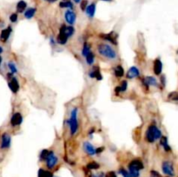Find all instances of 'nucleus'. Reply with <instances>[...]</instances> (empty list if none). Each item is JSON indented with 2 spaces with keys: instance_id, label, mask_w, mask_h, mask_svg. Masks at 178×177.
I'll use <instances>...</instances> for the list:
<instances>
[{
  "instance_id": "nucleus-1",
  "label": "nucleus",
  "mask_w": 178,
  "mask_h": 177,
  "mask_svg": "<svg viewBox=\"0 0 178 177\" xmlns=\"http://www.w3.org/2000/svg\"><path fill=\"white\" fill-rule=\"evenodd\" d=\"M98 51L101 56L106 57L108 59L113 60V59L116 58V52L115 51V50L109 44H99L98 47Z\"/></svg>"
},
{
  "instance_id": "nucleus-2",
  "label": "nucleus",
  "mask_w": 178,
  "mask_h": 177,
  "mask_svg": "<svg viewBox=\"0 0 178 177\" xmlns=\"http://www.w3.org/2000/svg\"><path fill=\"white\" fill-rule=\"evenodd\" d=\"M162 136L161 130L156 125H150L146 132V140L149 142H154L155 141L160 139Z\"/></svg>"
},
{
  "instance_id": "nucleus-3",
  "label": "nucleus",
  "mask_w": 178,
  "mask_h": 177,
  "mask_svg": "<svg viewBox=\"0 0 178 177\" xmlns=\"http://www.w3.org/2000/svg\"><path fill=\"white\" fill-rule=\"evenodd\" d=\"M67 123L69 124L71 128V135H74L77 129H78V121H77V109L74 108L72 109L71 112V118L67 121Z\"/></svg>"
},
{
  "instance_id": "nucleus-4",
  "label": "nucleus",
  "mask_w": 178,
  "mask_h": 177,
  "mask_svg": "<svg viewBox=\"0 0 178 177\" xmlns=\"http://www.w3.org/2000/svg\"><path fill=\"white\" fill-rule=\"evenodd\" d=\"M162 172L169 176L170 177H173L175 176V170H174V167H173V164L168 161H165L162 162Z\"/></svg>"
},
{
  "instance_id": "nucleus-5",
  "label": "nucleus",
  "mask_w": 178,
  "mask_h": 177,
  "mask_svg": "<svg viewBox=\"0 0 178 177\" xmlns=\"http://www.w3.org/2000/svg\"><path fill=\"white\" fill-rule=\"evenodd\" d=\"M45 161H46V164H47V167L48 168H53L57 165V163L58 161V159L55 155L53 151H49V155H48V156H47V158H46Z\"/></svg>"
},
{
  "instance_id": "nucleus-6",
  "label": "nucleus",
  "mask_w": 178,
  "mask_h": 177,
  "mask_svg": "<svg viewBox=\"0 0 178 177\" xmlns=\"http://www.w3.org/2000/svg\"><path fill=\"white\" fill-rule=\"evenodd\" d=\"M128 168H131V169H135V170H137V171H140V170L143 169L144 166H143V163H142L140 160L136 159L131 161L130 162Z\"/></svg>"
},
{
  "instance_id": "nucleus-7",
  "label": "nucleus",
  "mask_w": 178,
  "mask_h": 177,
  "mask_svg": "<svg viewBox=\"0 0 178 177\" xmlns=\"http://www.w3.org/2000/svg\"><path fill=\"white\" fill-rule=\"evenodd\" d=\"M142 83L148 88L149 86H154V87H157L158 83L155 77H146L142 79Z\"/></svg>"
},
{
  "instance_id": "nucleus-8",
  "label": "nucleus",
  "mask_w": 178,
  "mask_h": 177,
  "mask_svg": "<svg viewBox=\"0 0 178 177\" xmlns=\"http://www.w3.org/2000/svg\"><path fill=\"white\" fill-rule=\"evenodd\" d=\"M76 14L72 11L68 10L65 13H64V18L66 20V22L70 25H74L75 22H76Z\"/></svg>"
},
{
  "instance_id": "nucleus-9",
  "label": "nucleus",
  "mask_w": 178,
  "mask_h": 177,
  "mask_svg": "<svg viewBox=\"0 0 178 177\" xmlns=\"http://www.w3.org/2000/svg\"><path fill=\"white\" fill-rule=\"evenodd\" d=\"M23 123V116L20 113H15L12 115L11 119H10V124L15 127V126H18Z\"/></svg>"
},
{
  "instance_id": "nucleus-10",
  "label": "nucleus",
  "mask_w": 178,
  "mask_h": 177,
  "mask_svg": "<svg viewBox=\"0 0 178 177\" xmlns=\"http://www.w3.org/2000/svg\"><path fill=\"white\" fill-rule=\"evenodd\" d=\"M11 138L7 133L3 134L2 135V143H1V148L2 149H7L10 146Z\"/></svg>"
},
{
  "instance_id": "nucleus-11",
  "label": "nucleus",
  "mask_w": 178,
  "mask_h": 177,
  "mask_svg": "<svg viewBox=\"0 0 178 177\" xmlns=\"http://www.w3.org/2000/svg\"><path fill=\"white\" fill-rule=\"evenodd\" d=\"M11 31H12V29H11V27L10 26L6 28V29H4V30H3L1 31V35H0V39H1V41L4 42V43L7 42V40L9 39L10 36Z\"/></svg>"
},
{
  "instance_id": "nucleus-12",
  "label": "nucleus",
  "mask_w": 178,
  "mask_h": 177,
  "mask_svg": "<svg viewBox=\"0 0 178 177\" xmlns=\"http://www.w3.org/2000/svg\"><path fill=\"white\" fill-rule=\"evenodd\" d=\"M83 150L85 151L86 154H88L89 155H96V149L93 147L92 144H90V143L88 142L83 143Z\"/></svg>"
},
{
  "instance_id": "nucleus-13",
  "label": "nucleus",
  "mask_w": 178,
  "mask_h": 177,
  "mask_svg": "<svg viewBox=\"0 0 178 177\" xmlns=\"http://www.w3.org/2000/svg\"><path fill=\"white\" fill-rule=\"evenodd\" d=\"M140 75V72H139V70L136 68V67H131L128 72H127V77L130 78V79H133L135 77H138Z\"/></svg>"
},
{
  "instance_id": "nucleus-14",
  "label": "nucleus",
  "mask_w": 178,
  "mask_h": 177,
  "mask_svg": "<svg viewBox=\"0 0 178 177\" xmlns=\"http://www.w3.org/2000/svg\"><path fill=\"white\" fill-rule=\"evenodd\" d=\"M8 85H9L10 90H11L13 93H17L18 91V89H19V84H18V79H17L16 77H12V78L10 79V81L9 82Z\"/></svg>"
},
{
  "instance_id": "nucleus-15",
  "label": "nucleus",
  "mask_w": 178,
  "mask_h": 177,
  "mask_svg": "<svg viewBox=\"0 0 178 177\" xmlns=\"http://www.w3.org/2000/svg\"><path fill=\"white\" fill-rule=\"evenodd\" d=\"M89 77H91V78H96V79L98 80V81L103 79V77H102V75H101V72H100V70H99L98 67H94V68L92 69V71L89 72Z\"/></svg>"
},
{
  "instance_id": "nucleus-16",
  "label": "nucleus",
  "mask_w": 178,
  "mask_h": 177,
  "mask_svg": "<svg viewBox=\"0 0 178 177\" xmlns=\"http://www.w3.org/2000/svg\"><path fill=\"white\" fill-rule=\"evenodd\" d=\"M68 41V36L64 34L63 30L62 28H60V30H59V34L57 36V42L59 44H65Z\"/></svg>"
},
{
  "instance_id": "nucleus-17",
  "label": "nucleus",
  "mask_w": 178,
  "mask_h": 177,
  "mask_svg": "<svg viewBox=\"0 0 178 177\" xmlns=\"http://www.w3.org/2000/svg\"><path fill=\"white\" fill-rule=\"evenodd\" d=\"M100 36L103 37L104 40L112 43L113 44H116V35H115L114 32H110L108 34H103V35H100Z\"/></svg>"
},
{
  "instance_id": "nucleus-18",
  "label": "nucleus",
  "mask_w": 178,
  "mask_h": 177,
  "mask_svg": "<svg viewBox=\"0 0 178 177\" xmlns=\"http://www.w3.org/2000/svg\"><path fill=\"white\" fill-rule=\"evenodd\" d=\"M162 71V63L159 58L156 59L154 62V73L156 75H160Z\"/></svg>"
},
{
  "instance_id": "nucleus-19",
  "label": "nucleus",
  "mask_w": 178,
  "mask_h": 177,
  "mask_svg": "<svg viewBox=\"0 0 178 177\" xmlns=\"http://www.w3.org/2000/svg\"><path fill=\"white\" fill-rule=\"evenodd\" d=\"M160 139V144L163 147L164 150L166 152H169L171 150V148H170V146L169 145V142H168V138L166 136H161Z\"/></svg>"
},
{
  "instance_id": "nucleus-20",
  "label": "nucleus",
  "mask_w": 178,
  "mask_h": 177,
  "mask_svg": "<svg viewBox=\"0 0 178 177\" xmlns=\"http://www.w3.org/2000/svg\"><path fill=\"white\" fill-rule=\"evenodd\" d=\"M85 10H86L87 16H89V18H92L94 17V15H95V12H96V4H89V6L86 7Z\"/></svg>"
},
{
  "instance_id": "nucleus-21",
  "label": "nucleus",
  "mask_w": 178,
  "mask_h": 177,
  "mask_svg": "<svg viewBox=\"0 0 178 177\" xmlns=\"http://www.w3.org/2000/svg\"><path fill=\"white\" fill-rule=\"evenodd\" d=\"M61 28L63 29V30L64 34L68 36V38H69V37H71V36L74 34V32H75V29H74L72 26H65V25H62Z\"/></svg>"
},
{
  "instance_id": "nucleus-22",
  "label": "nucleus",
  "mask_w": 178,
  "mask_h": 177,
  "mask_svg": "<svg viewBox=\"0 0 178 177\" xmlns=\"http://www.w3.org/2000/svg\"><path fill=\"white\" fill-rule=\"evenodd\" d=\"M113 71H114V75L116 77H122L124 75V70L121 65H117L116 67H114Z\"/></svg>"
},
{
  "instance_id": "nucleus-23",
  "label": "nucleus",
  "mask_w": 178,
  "mask_h": 177,
  "mask_svg": "<svg viewBox=\"0 0 178 177\" xmlns=\"http://www.w3.org/2000/svg\"><path fill=\"white\" fill-rule=\"evenodd\" d=\"M127 88H128L127 81H123L120 86H117L115 88V92H116L117 94L120 93V92H124V91H126Z\"/></svg>"
},
{
  "instance_id": "nucleus-24",
  "label": "nucleus",
  "mask_w": 178,
  "mask_h": 177,
  "mask_svg": "<svg viewBox=\"0 0 178 177\" xmlns=\"http://www.w3.org/2000/svg\"><path fill=\"white\" fill-rule=\"evenodd\" d=\"M37 177H53V174L51 171L40 168L38 170V176Z\"/></svg>"
},
{
  "instance_id": "nucleus-25",
  "label": "nucleus",
  "mask_w": 178,
  "mask_h": 177,
  "mask_svg": "<svg viewBox=\"0 0 178 177\" xmlns=\"http://www.w3.org/2000/svg\"><path fill=\"white\" fill-rule=\"evenodd\" d=\"M27 6V4L25 1H19L17 4V11L18 13H22L24 12V10H25Z\"/></svg>"
},
{
  "instance_id": "nucleus-26",
  "label": "nucleus",
  "mask_w": 178,
  "mask_h": 177,
  "mask_svg": "<svg viewBox=\"0 0 178 177\" xmlns=\"http://www.w3.org/2000/svg\"><path fill=\"white\" fill-rule=\"evenodd\" d=\"M85 58H86V62L87 64L89 65H92L94 63V60H95V57H94V54L92 53V51H90L89 53L85 56Z\"/></svg>"
},
{
  "instance_id": "nucleus-27",
  "label": "nucleus",
  "mask_w": 178,
  "mask_h": 177,
  "mask_svg": "<svg viewBox=\"0 0 178 177\" xmlns=\"http://www.w3.org/2000/svg\"><path fill=\"white\" fill-rule=\"evenodd\" d=\"M36 13V9L35 8H30V9H28L25 12V17L27 18V19H31V18H32V17L35 15Z\"/></svg>"
},
{
  "instance_id": "nucleus-28",
  "label": "nucleus",
  "mask_w": 178,
  "mask_h": 177,
  "mask_svg": "<svg viewBox=\"0 0 178 177\" xmlns=\"http://www.w3.org/2000/svg\"><path fill=\"white\" fill-rule=\"evenodd\" d=\"M100 168V165L98 164V162L96 161H92V162H89L87 164V168L89 169V170H96V169H98Z\"/></svg>"
},
{
  "instance_id": "nucleus-29",
  "label": "nucleus",
  "mask_w": 178,
  "mask_h": 177,
  "mask_svg": "<svg viewBox=\"0 0 178 177\" xmlns=\"http://www.w3.org/2000/svg\"><path fill=\"white\" fill-rule=\"evenodd\" d=\"M59 5L62 8H70V9L73 8V4H72V3L70 2V1H63L62 3H60Z\"/></svg>"
},
{
  "instance_id": "nucleus-30",
  "label": "nucleus",
  "mask_w": 178,
  "mask_h": 177,
  "mask_svg": "<svg viewBox=\"0 0 178 177\" xmlns=\"http://www.w3.org/2000/svg\"><path fill=\"white\" fill-rule=\"evenodd\" d=\"M89 51H90V47H89V45L87 44V43H85V44H83V51H82V54H83V57H85L87 54L89 53Z\"/></svg>"
},
{
  "instance_id": "nucleus-31",
  "label": "nucleus",
  "mask_w": 178,
  "mask_h": 177,
  "mask_svg": "<svg viewBox=\"0 0 178 177\" xmlns=\"http://www.w3.org/2000/svg\"><path fill=\"white\" fill-rule=\"evenodd\" d=\"M8 66H9V69L10 72H11V74H14V73H17L18 72V70H17V68H16V65L14 64V62H10L8 63Z\"/></svg>"
},
{
  "instance_id": "nucleus-32",
  "label": "nucleus",
  "mask_w": 178,
  "mask_h": 177,
  "mask_svg": "<svg viewBox=\"0 0 178 177\" xmlns=\"http://www.w3.org/2000/svg\"><path fill=\"white\" fill-rule=\"evenodd\" d=\"M48 155H49V150H47V149L42 150L41 153H40V160L41 161H45L46 158H47V156H48Z\"/></svg>"
},
{
  "instance_id": "nucleus-33",
  "label": "nucleus",
  "mask_w": 178,
  "mask_h": 177,
  "mask_svg": "<svg viewBox=\"0 0 178 177\" xmlns=\"http://www.w3.org/2000/svg\"><path fill=\"white\" fill-rule=\"evenodd\" d=\"M119 173L123 176V177H131L130 175V173L127 170H125L124 168H120Z\"/></svg>"
},
{
  "instance_id": "nucleus-34",
  "label": "nucleus",
  "mask_w": 178,
  "mask_h": 177,
  "mask_svg": "<svg viewBox=\"0 0 178 177\" xmlns=\"http://www.w3.org/2000/svg\"><path fill=\"white\" fill-rule=\"evenodd\" d=\"M87 6H88V1H87V0H83V1L81 2V9L83 10H85Z\"/></svg>"
},
{
  "instance_id": "nucleus-35",
  "label": "nucleus",
  "mask_w": 178,
  "mask_h": 177,
  "mask_svg": "<svg viewBox=\"0 0 178 177\" xmlns=\"http://www.w3.org/2000/svg\"><path fill=\"white\" fill-rule=\"evenodd\" d=\"M10 22H12V23L17 22V20H18V15H17L16 13L11 14V15L10 16Z\"/></svg>"
},
{
  "instance_id": "nucleus-36",
  "label": "nucleus",
  "mask_w": 178,
  "mask_h": 177,
  "mask_svg": "<svg viewBox=\"0 0 178 177\" xmlns=\"http://www.w3.org/2000/svg\"><path fill=\"white\" fill-rule=\"evenodd\" d=\"M104 177H117V176H116V172H114V171H109V172L107 173Z\"/></svg>"
},
{
  "instance_id": "nucleus-37",
  "label": "nucleus",
  "mask_w": 178,
  "mask_h": 177,
  "mask_svg": "<svg viewBox=\"0 0 178 177\" xmlns=\"http://www.w3.org/2000/svg\"><path fill=\"white\" fill-rule=\"evenodd\" d=\"M169 98H173L175 101H177V92H172V93H170L169 95Z\"/></svg>"
},
{
  "instance_id": "nucleus-38",
  "label": "nucleus",
  "mask_w": 178,
  "mask_h": 177,
  "mask_svg": "<svg viewBox=\"0 0 178 177\" xmlns=\"http://www.w3.org/2000/svg\"><path fill=\"white\" fill-rule=\"evenodd\" d=\"M150 175H151V177H162L160 174L157 171H155V170H152L150 172Z\"/></svg>"
},
{
  "instance_id": "nucleus-39",
  "label": "nucleus",
  "mask_w": 178,
  "mask_h": 177,
  "mask_svg": "<svg viewBox=\"0 0 178 177\" xmlns=\"http://www.w3.org/2000/svg\"><path fill=\"white\" fill-rule=\"evenodd\" d=\"M104 149V147H101V148H98V149H96V154H99V153H101V152H103Z\"/></svg>"
},
{
  "instance_id": "nucleus-40",
  "label": "nucleus",
  "mask_w": 178,
  "mask_h": 177,
  "mask_svg": "<svg viewBox=\"0 0 178 177\" xmlns=\"http://www.w3.org/2000/svg\"><path fill=\"white\" fill-rule=\"evenodd\" d=\"M161 80H162V85H165V77L162 76Z\"/></svg>"
},
{
  "instance_id": "nucleus-41",
  "label": "nucleus",
  "mask_w": 178,
  "mask_h": 177,
  "mask_svg": "<svg viewBox=\"0 0 178 177\" xmlns=\"http://www.w3.org/2000/svg\"><path fill=\"white\" fill-rule=\"evenodd\" d=\"M94 132H95V129H91V131H89V135H92V133H94Z\"/></svg>"
},
{
  "instance_id": "nucleus-42",
  "label": "nucleus",
  "mask_w": 178,
  "mask_h": 177,
  "mask_svg": "<svg viewBox=\"0 0 178 177\" xmlns=\"http://www.w3.org/2000/svg\"><path fill=\"white\" fill-rule=\"evenodd\" d=\"M48 1H49L50 3H53V2H56L57 0H48Z\"/></svg>"
},
{
  "instance_id": "nucleus-43",
  "label": "nucleus",
  "mask_w": 178,
  "mask_h": 177,
  "mask_svg": "<svg viewBox=\"0 0 178 177\" xmlns=\"http://www.w3.org/2000/svg\"><path fill=\"white\" fill-rule=\"evenodd\" d=\"M2 52H3V48H2V47L0 46V54L2 53Z\"/></svg>"
},
{
  "instance_id": "nucleus-44",
  "label": "nucleus",
  "mask_w": 178,
  "mask_h": 177,
  "mask_svg": "<svg viewBox=\"0 0 178 177\" xmlns=\"http://www.w3.org/2000/svg\"><path fill=\"white\" fill-rule=\"evenodd\" d=\"M74 1H75L76 3H79V2H80V0H74Z\"/></svg>"
},
{
  "instance_id": "nucleus-45",
  "label": "nucleus",
  "mask_w": 178,
  "mask_h": 177,
  "mask_svg": "<svg viewBox=\"0 0 178 177\" xmlns=\"http://www.w3.org/2000/svg\"><path fill=\"white\" fill-rule=\"evenodd\" d=\"M1 62H2V57H0V65H1Z\"/></svg>"
},
{
  "instance_id": "nucleus-46",
  "label": "nucleus",
  "mask_w": 178,
  "mask_h": 177,
  "mask_svg": "<svg viewBox=\"0 0 178 177\" xmlns=\"http://www.w3.org/2000/svg\"><path fill=\"white\" fill-rule=\"evenodd\" d=\"M103 1H111V0H103Z\"/></svg>"
}]
</instances>
